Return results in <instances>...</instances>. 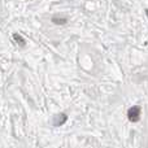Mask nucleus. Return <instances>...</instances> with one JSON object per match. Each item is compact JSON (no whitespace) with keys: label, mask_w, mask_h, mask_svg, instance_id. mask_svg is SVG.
Here are the masks:
<instances>
[{"label":"nucleus","mask_w":148,"mask_h":148,"mask_svg":"<svg viewBox=\"0 0 148 148\" xmlns=\"http://www.w3.org/2000/svg\"><path fill=\"white\" fill-rule=\"evenodd\" d=\"M127 117L131 122H138L139 117H140V107H138V105L131 107L127 112Z\"/></svg>","instance_id":"nucleus-1"},{"label":"nucleus","mask_w":148,"mask_h":148,"mask_svg":"<svg viewBox=\"0 0 148 148\" xmlns=\"http://www.w3.org/2000/svg\"><path fill=\"white\" fill-rule=\"evenodd\" d=\"M65 121H68V116L65 113H59L57 116L53 117V126H61L65 123Z\"/></svg>","instance_id":"nucleus-2"},{"label":"nucleus","mask_w":148,"mask_h":148,"mask_svg":"<svg viewBox=\"0 0 148 148\" xmlns=\"http://www.w3.org/2000/svg\"><path fill=\"white\" fill-rule=\"evenodd\" d=\"M13 39H14L16 42H17L18 44H20V47H25L26 42L22 39V36L20 35V34H13Z\"/></svg>","instance_id":"nucleus-3"},{"label":"nucleus","mask_w":148,"mask_h":148,"mask_svg":"<svg viewBox=\"0 0 148 148\" xmlns=\"http://www.w3.org/2000/svg\"><path fill=\"white\" fill-rule=\"evenodd\" d=\"M52 22L56 23V25H65V23L68 22V20L66 18H56V17H53L52 18Z\"/></svg>","instance_id":"nucleus-4"}]
</instances>
